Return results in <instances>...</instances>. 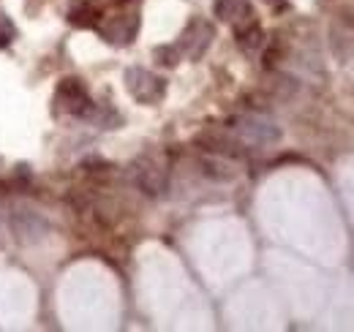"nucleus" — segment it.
Instances as JSON below:
<instances>
[{"mask_svg":"<svg viewBox=\"0 0 354 332\" xmlns=\"http://www.w3.org/2000/svg\"><path fill=\"white\" fill-rule=\"evenodd\" d=\"M232 128L243 139H248L254 145H272V142L281 139V128L272 120H267V118H259V115H243V118H237L232 123Z\"/></svg>","mask_w":354,"mask_h":332,"instance_id":"nucleus-3","label":"nucleus"},{"mask_svg":"<svg viewBox=\"0 0 354 332\" xmlns=\"http://www.w3.org/2000/svg\"><path fill=\"white\" fill-rule=\"evenodd\" d=\"M267 3H270V6H278V3H281V0H267Z\"/></svg>","mask_w":354,"mask_h":332,"instance_id":"nucleus-10","label":"nucleus"},{"mask_svg":"<svg viewBox=\"0 0 354 332\" xmlns=\"http://www.w3.org/2000/svg\"><path fill=\"white\" fill-rule=\"evenodd\" d=\"M213 36H216V30H213L210 22H205V19H194V22L180 33V42H177L175 49L180 52V55H185L188 60H199V57L210 49Z\"/></svg>","mask_w":354,"mask_h":332,"instance_id":"nucleus-2","label":"nucleus"},{"mask_svg":"<svg viewBox=\"0 0 354 332\" xmlns=\"http://www.w3.org/2000/svg\"><path fill=\"white\" fill-rule=\"evenodd\" d=\"M213 11H216V17L221 22H229L234 28L248 22V19H254V8H251L248 0H216Z\"/></svg>","mask_w":354,"mask_h":332,"instance_id":"nucleus-6","label":"nucleus"},{"mask_svg":"<svg viewBox=\"0 0 354 332\" xmlns=\"http://www.w3.org/2000/svg\"><path fill=\"white\" fill-rule=\"evenodd\" d=\"M55 104H57V109H66V112H71L77 118H85L93 109L88 90L80 80H63L57 93H55Z\"/></svg>","mask_w":354,"mask_h":332,"instance_id":"nucleus-4","label":"nucleus"},{"mask_svg":"<svg viewBox=\"0 0 354 332\" xmlns=\"http://www.w3.org/2000/svg\"><path fill=\"white\" fill-rule=\"evenodd\" d=\"M14 39H17V28H14V22H11L8 17L0 14V49H6Z\"/></svg>","mask_w":354,"mask_h":332,"instance_id":"nucleus-9","label":"nucleus"},{"mask_svg":"<svg viewBox=\"0 0 354 332\" xmlns=\"http://www.w3.org/2000/svg\"><path fill=\"white\" fill-rule=\"evenodd\" d=\"M101 30V36L115 46H126L133 42L136 30H139V17L133 14H123V17H112L106 25H95Z\"/></svg>","mask_w":354,"mask_h":332,"instance_id":"nucleus-5","label":"nucleus"},{"mask_svg":"<svg viewBox=\"0 0 354 332\" xmlns=\"http://www.w3.org/2000/svg\"><path fill=\"white\" fill-rule=\"evenodd\" d=\"M234 39H237L243 52H257L265 44V30H262V25L257 19H248V22L234 28Z\"/></svg>","mask_w":354,"mask_h":332,"instance_id":"nucleus-7","label":"nucleus"},{"mask_svg":"<svg viewBox=\"0 0 354 332\" xmlns=\"http://www.w3.org/2000/svg\"><path fill=\"white\" fill-rule=\"evenodd\" d=\"M123 80H126V90L131 93L139 104H158L167 95V82L158 74L147 71V68H136L133 66V68L126 71Z\"/></svg>","mask_w":354,"mask_h":332,"instance_id":"nucleus-1","label":"nucleus"},{"mask_svg":"<svg viewBox=\"0 0 354 332\" xmlns=\"http://www.w3.org/2000/svg\"><path fill=\"white\" fill-rule=\"evenodd\" d=\"M136 183L147 191V194H161L167 188V174L158 169V166H145L139 174H136Z\"/></svg>","mask_w":354,"mask_h":332,"instance_id":"nucleus-8","label":"nucleus"}]
</instances>
